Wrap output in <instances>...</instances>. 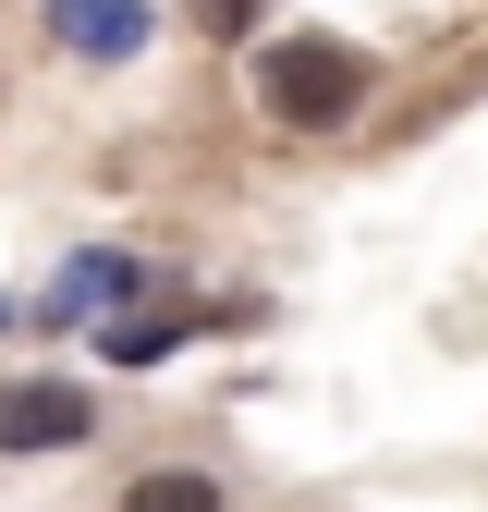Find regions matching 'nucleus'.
<instances>
[{"label":"nucleus","instance_id":"obj_1","mask_svg":"<svg viewBox=\"0 0 488 512\" xmlns=\"http://www.w3.org/2000/svg\"><path fill=\"white\" fill-rule=\"evenodd\" d=\"M366 49H342V37H281L269 61H257V110L281 122V135H342V122L366 110Z\"/></svg>","mask_w":488,"mask_h":512},{"label":"nucleus","instance_id":"obj_6","mask_svg":"<svg viewBox=\"0 0 488 512\" xmlns=\"http://www.w3.org/2000/svg\"><path fill=\"white\" fill-rule=\"evenodd\" d=\"M183 13H196L208 37H244V25H257V13H269V0H183Z\"/></svg>","mask_w":488,"mask_h":512},{"label":"nucleus","instance_id":"obj_4","mask_svg":"<svg viewBox=\"0 0 488 512\" xmlns=\"http://www.w3.org/2000/svg\"><path fill=\"white\" fill-rule=\"evenodd\" d=\"M122 512H220V476H135Z\"/></svg>","mask_w":488,"mask_h":512},{"label":"nucleus","instance_id":"obj_5","mask_svg":"<svg viewBox=\"0 0 488 512\" xmlns=\"http://www.w3.org/2000/svg\"><path fill=\"white\" fill-rule=\"evenodd\" d=\"M183 342V317H122V330H110V366H159Z\"/></svg>","mask_w":488,"mask_h":512},{"label":"nucleus","instance_id":"obj_2","mask_svg":"<svg viewBox=\"0 0 488 512\" xmlns=\"http://www.w3.org/2000/svg\"><path fill=\"white\" fill-rule=\"evenodd\" d=\"M98 427L86 391H61V378H0V464H37V452H74Z\"/></svg>","mask_w":488,"mask_h":512},{"label":"nucleus","instance_id":"obj_3","mask_svg":"<svg viewBox=\"0 0 488 512\" xmlns=\"http://www.w3.org/2000/svg\"><path fill=\"white\" fill-rule=\"evenodd\" d=\"M49 25L74 37V49H135L147 37V13H110V0H49Z\"/></svg>","mask_w":488,"mask_h":512}]
</instances>
